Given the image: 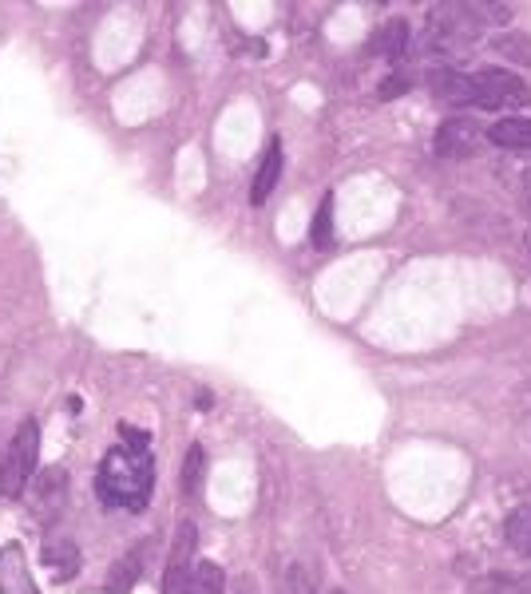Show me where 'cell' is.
<instances>
[{"mask_svg":"<svg viewBox=\"0 0 531 594\" xmlns=\"http://www.w3.org/2000/svg\"><path fill=\"white\" fill-rule=\"evenodd\" d=\"M155 484V468L147 452H131V448H115L107 452L96 476V492L104 507H127V511H143L151 499Z\"/></svg>","mask_w":531,"mask_h":594,"instance_id":"1","label":"cell"},{"mask_svg":"<svg viewBox=\"0 0 531 594\" xmlns=\"http://www.w3.org/2000/svg\"><path fill=\"white\" fill-rule=\"evenodd\" d=\"M36 456H40V428H36V420H24L4 452V464H0V492L8 499H16L28 488L32 472H36Z\"/></svg>","mask_w":531,"mask_h":594,"instance_id":"2","label":"cell"},{"mask_svg":"<svg viewBox=\"0 0 531 594\" xmlns=\"http://www.w3.org/2000/svg\"><path fill=\"white\" fill-rule=\"evenodd\" d=\"M476 84V107L484 111H504V107H528L531 103V88L512 76V72H500V68H484L472 76Z\"/></svg>","mask_w":531,"mask_h":594,"instance_id":"3","label":"cell"},{"mask_svg":"<svg viewBox=\"0 0 531 594\" xmlns=\"http://www.w3.org/2000/svg\"><path fill=\"white\" fill-rule=\"evenodd\" d=\"M484 139H488V131L480 123H472V119H444L440 131H436V155L468 159V155H476L484 147Z\"/></svg>","mask_w":531,"mask_h":594,"instance_id":"4","label":"cell"},{"mask_svg":"<svg viewBox=\"0 0 531 594\" xmlns=\"http://www.w3.org/2000/svg\"><path fill=\"white\" fill-rule=\"evenodd\" d=\"M428 84H432V96L440 99L444 107H476V84H472V76H464L456 68L432 72Z\"/></svg>","mask_w":531,"mask_h":594,"instance_id":"5","label":"cell"},{"mask_svg":"<svg viewBox=\"0 0 531 594\" xmlns=\"http://www.w3.org/2000/svg\"><path fill=\"white\" fill-rule=\"evenodd\" d=\"M0 594H40L36 583H32V575H28L20 543H4L0 547Z\"/></svg>","mask_w":531,"mask_h":594,"instance_id":"6","label":"cell"},{"mask_svg":"<svg viewBox=\"0 0 531 594\" xmlns=\"http://www.w3.org/2000/svg\"><path fill=\"white\" fill-rule=\"evenodd\" d=\"M488 143L508 147V151H531V119H524V115L496 119V123L488 127Z\"/></svg>","mask_w":531,"mask_h":594,"instance_id":"7","label":"cell"},{"mask_svg":"<svg viewBox=\"0 0 531 594\" xmlns=\"http://www.w3.org/2000/svg\"><path fill=\"white\" fill-rule=\"evenodd\" d=\"M278 179H282V143L274 139V143L266 147V159H262L258 175H254V187H250V202H254V206H262L266 198L278 191Z\"/></svg>","mask_w":531,"mask_h":594,"instance_id":"8","label":"cell"},{"mask_svg":"<svg viewBox=\"0 0 531 594\" xmlns=\"http://www.w3.org/2000/svg\"><path fill=\"white\" fill-rule=\"evenodd\" d=\"M151 547V543H147ZM147 547H131L111 571H107V594H131V587L139 583L143 575V559H147Z\"/></svg>","mask_w":531,"mask_h":594,"instance_id":"9","label":"cell"},{"mask_svg":"<svg viewBox=\"0 0 531 594\" xmlns=\"http://www.w3.org/2000/svg\"><path fill=\"white\" fill-rule=\"evenodd\" d=\"M44 563H48V571H52V579H72L76 571H80V551H76V543H68V539H52V543H44Z\"/></svg>","mask_w":531,"mask_h":594,"instance_id":"10","label":"cell"},{"mask_svg":"<svg viewBox=\"0 0 531 594\" xmlns=\"http://www.w3.org/2000/svg\"><path fill=\"white\" fill-rule=\"evenodd\" d=\"M64 480H68L64 468H44L40 480H36V488H32V507L52 515L64 503Z\"/></svg>","mask_w":531,"mask_h":594,"instance_id":"11","label":"cell"},{"mask_svg":"<svg viewBox=\"0 0 531 594\" xmlns=\"http://www.w3.org/2000/svg\"><path fill=\"white\" fill-rule=\"evenodd\" d=\"M409 52V20H389L385 28H381V36H377V56H385V60H401Z\"/></svg>","mask_w":531,"mask_h":594,"instance_id":"12","label":"cell"},{"mask_svg":"<svg viewBox=\"0 0 531 594\" xmlns=\"http://www.w3.org/2000/svg\"><path fill=\"white\" fill-rule=\"evenodd\" d=\"M492 52L504 56L508 64H520V68H531V36L528 32H504L492 40Z\"/></svg>","mask_w":531,"mask_h":594,"instance_id":"13","label":"cell"},{"mask_svg":"<svg viewBox=\"0 0 531 594\" xmlns=\"http://www.w3.org/2000/svg\"><path fill=\"white\" fill-rule=\"evenodd\" d=\"M187 594H226V575H222V567L211 563V559H195Z\"/></svg>","mask_w":531,"mask_h":594,"instance_id":"14","label":"cell"},{"mask_svg":"<svg viewBox=\"0 0 531 594\" xmlns=\"http://www.w3.org/2000/svg\"><path fill=\"white\" fill-rule=\"evenodd\" d=\"M508 531V547L520 551V555H531V507H516L504 523Z\"/></svg>","mask_w":531,"mask_h":594,"instance_id":"15","label":"cell"},{"mask_svg":"<svg viewBox=\"0 0 531 594\" xmlns=\"http://www.w3.org/2000/svg\"><path fill=\"white\" fill-rule=\"evenodd\" d=\"M203 472H207V452H203V444H191L187 464H183V495L203 492Z\"/></svg>","mask_w":531,"mask_h":594,"instance_id":"16","label":"cell"},{"mask_svg":"<svg viewBox=\"0 0 531 594\" xmlns=\"http://www.w3.org/2000/svg\"><path fill=\"white\" fill-rule=\"evenodd\" d=\"M310 238L318 250H329L333 246V195L321 198L318 214H314V226H310Z\"/></svg>","mask_w":531,"mask_h":594,"instance_id":"17","label":"cell"},{"mask_svg":"<svg viewBox=\"0 0 531 594\" xmlns=\"http://www.w3.org/2000/svg\"><path fill=\"white\" fill-rule=\"evenodd\" d=\"M282 594H318L314 591V575L306 563H290L282 575Z\"/></svg>","mask_w":531,"mask_h":594,"instance_id":"18","label":"cell"},{"mask_svg":"<svg viewBox=\"0 0 531 594\" xmlns=\"http://www.w3.org/2000/svg\"><path fill=\"white\" fill-rule=\"evenodd\" d=\"M468 12L476 16V24H508L512 20L508 4H468Z\"/></svg>","mask_w":531,"mask_h":594,"instance_id":"19","label":"cell"},{"mask_svg":"<svg viewBox=\"0 0 531 594\" xmlns=\"http://www.w3.org/2000/svg\"><path fill=\"white\" fill-rule=\"evenodd\" d=\"M405 92H409V80H405V76H389V80H381V92H377V96L397 99V96H405Z\"/></svg>","mask_w":531,"mask_h":594,"instance_id":"20","label":"cell"},{"mask_svg":"<svg viewBox=\"0 0 531 594\" xmlns=\"http://www.w3.org/2000/svg\"><path fill=\"white\" fill-rule=\"evenodd\" d=\"M119 432L127 436V448H131V452H147V432H143V428H131V424H119Z\"/></svg>","mask_w":531,"mask_h":594,"instance_id":"21","label":"cell"},{"mask_svg":"<svg viewBox=\"0 0 531 594\" xmlns=\"http://www.w3.org/2000/svg\"><path fill=\"white\" fill-rule=\"evenodd\" d=\"M488 594H531V587H508V583H492Z\"/></svg>","mask_w":531,"mask_h":594,"instance_id":"22","label":"cell"},{"mask_svg":"<svg viewBox=\"0 0 531 594\" xmlns=\"http://www.w3.org/2000/svg\"><path fill=\"white\" fill-rule=\"evenodd\" d=\"M329 594H345V591H329Z\"/></svg>","mask_w":531,"mask_h":594,"instance_id":"23","label":"cell"},{"mask_svg":"<svg viewBox=\"0 0 531 594\" xmlns=\"http://www.w3.org/2000/svg\"><path fill=\"white\" fill-rule=\"evenodd\" d=\"M528 246H531V238H528Z\"/></svg>","mask_w":531,"mask_h":594,"instance_id":"24","label":"cell"}]
</instances>
